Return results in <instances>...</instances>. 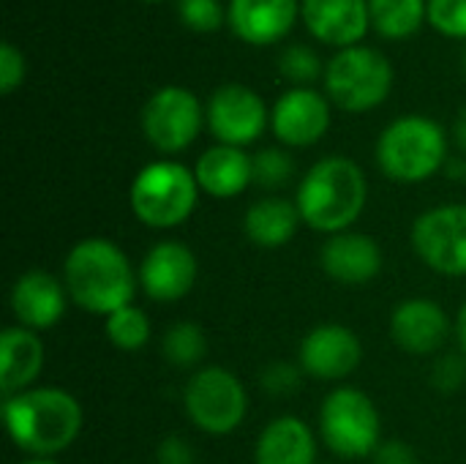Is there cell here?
Instances as JSON below:
<instances>
[{
  "mask_svg": "<svg viewBox=\"0 0 466 464\" xmlns=\"http://www.w3.org/2000/svg\"><path fill=\"white\" fill-rule=\"evenodd\" d=\"M279 68L281 74L289 79V82H298V88L314 82L319 74H322V63H319V55L306 46V44H292L281 52L279 57Z\"/></svg>",
  "mask_w": 466,
  "mask_h": 464,
  "instance_id": "28",
  "label": "cell"
},
{
  "mask_svg": "<svg viewBox=\"0 0 466 464\" xmlns=\"http://www.w3.org/2000/svg\"><path fill=\"white\" fill-rule=\"evenodd\" d=\"M44 366V342L35 331L11 325L0 336V391L14 397L27 391Z\"/></svg>",
  "mask_w": 466,
  "mask_h": 464,
  "instance_id": "21",
  "label": "cell"
},
{
  "mask_svg": "<svg viewBox=\"0 0 466 464\" xmlns=\"http://www.w3.org/2000/svg\"><path fill=\"white\" fill-rule=\"evenodd\" d=\"M415 254L442 276H466V205H440L412 224Z\"/></svg>",
  "mask_w": 466,
  "mask_h": 464,
  "instance_id": "9",
  "label": "cell"
},
{
  "mask_svg": "<svg viewBox=\"0 0 466 464\" xmlns=\"http://www.w3.org/2000/svg\"><path fill=\"white\" fill-rule=\"evenodd\" d=\"M453 134H456V142H459V145L466 150V107L459 112V118H456Z\"/></svg>",
  "mask_w": 466,
  "mask_h": 464,
  "instance_id": "37",
  "label": "cell"
},
{
  "mask_svg": "<svg viewBox=\"0 0 466 464\" xmlns=\"http://www.w3.org/2000/svg\"><path fill=\"white\" fill-rule=\"evenodd\" d=\"M390 336L410 356H431L451 336V320L437 301L407 298L390 314Z\"/></svg>",
  "mask_w": 466,
  "mask_h": 464,
  "instance_id": "15",
  "label": "cell"
},
{
  "mask_svg": "<svg viewBox=\"0 0 466 464\" xmlns=\"http://www.w3.org/2000/svg\"><path fill=\"white\" fill-rule=\"evenodd\" d=\"M456 336H459V347H461V353L466 356V304L461 306L459 320H456Z\"/></svg>",
  "mask_w": 466,
  "mask_h": 464,
  "instance_id": "38",
  "label": "cell"
},
{
  "mask_svg": "<svg viewBox=\"0 0 466 464\" xmlns=\"http://www.w3.org/2000/svg\"><path fill=\"white\" fill-rule=\"evenodd\" d=\"M202 129L199 98L177 85L153 93L142 109V131L147 142L161 153L186 150Z\"/></svg>",
  "mask_w": 466,
  "mask_h": 464,
  "instance_id": "10",
  "label": "cell"
},
{
  "mask_svg": "<svg viewBox=\"0 0 466 464\" xmlns=\"http://www.w3.org/2000/svg\"><path fill=\"white\" fill-rule=\"evenodd\" d=\"M199 276L197 254L180 241L156 243L139 263V284L147 298L175 304L191 293Z\"/></svg>",
  "mask_w": 466,
  "mask_h": 464,
  "instance_id": "13",
  "label": "cell"
},
{
  "mask_svg": "<svg viewBox=\"0 0 466 464\" xmlns=\"http://www.w3.org/2000/svg\"><path fill=\"white\" fill-rule=\"evenodd\" d=\"M325 88L336 107L347 112H366L380 107L393 88V66L374 46H347L330 57L325 68Z\"/></svg>",
  "mask_w": 466,
  "mask_h": 464,
  "instance_id": "7",
  "label": "cell"
},
{
  "mask_svg": "<svg viewBox=\"0 0 466 464\" xmlns=\"http://www.w3.org/2000/svg\"><path fill=\"white\" fill-rule=\"evenodd\" d=\"M306 372L295 364L287 361H276L270 366H265V372L259 375V386L270 394V397H289L300 388V377Z\"/></svg>",
  "mask_w": 466,
  "mask_h": 464,
  "instance_id": "31",
  "label": "cell"
},
{
  "mask_svg": "<svg viewBox=\"0 0 466 464\" xmlns=\"http://www.w3.org/2000/svg\"><path fill=\"white\" fill-rule=\"evenodd\" d=\"M208 129L221 145L243 148L268 126V107L265 101L246 85H221L205 109Z\"/></svg>",
  "mask_w": 466,
  "mask_h": 464,
  "instance_id": "11",
  "label": "cell"
},
{
  "mask_svg": "<svg viewBox=\"0 0 466 464\" xmlns=\"http://www.w3.org/2000/svg\"><path fill=\"white\" fill-rule=\"evenodd\" d=\"M197 183L205 194L229 200L246 191L254 183V170H251V156L243 148L232 145H216L208 148L199 161H197Z\"/></svg>",
  "mask_w": 466,
  "mask_h": 464,
  "instance_id": "22",
  "label": "cell"
},
{
  "mask_svg": "<svg viewBox=\"0 0 466 464\" xmlns=\"http://www.w3.org/2000/svg\"><path fill=\"white\" fill-rule=\"evenodd\" d=\"M257 464H317V438L298 416L273 418L257 438Z\"/></svg>",
  "mask_w": 466,
  "mask_h": 464,
  "instance_id": "20",
  "label": "cell"
},
{
  "mask_svg": "<svg viewBox=\"0 0 466 464\" xmlns=\"http://www.w3.org/2000/svg\"><path fill=\"white\" fill-rule=\"evenodd\" d=\"M68 298L98 317L128 306L137 293V273L126 252L109 238H85L71 246L63 263Z\"/></svg>",
  "mask_w": 466,
  "mask_h": 464,
  "instance_id": "1",
  "label": "cell"
},
{
  "mask_svg": "<svg viewBox=\"0 0 466 464\" xmlns=\"http://www.w3.org/2000/svg\"><path fill=\"white\" fill-rule=\"evenodd\" d=\"M431 383L434 388H440L442 394H453L466 383V356L464 353H448L442 358H437L434 372H431Z\"/></svg>",
  "mask_w": 466,
  "mask_h": 464,
  "instance_id": "32",
  "label": "cell"
},
{
  "mask_svg": "<svg viewBox=\"0 0 466 464\" xmlns=\"http://www.w3.org/2000/svg\"><path fill=\"white\" fill-rule=\"evenodd\" d=\"M3 416L14 446L41 459L71 449L82 432V405L74 394L55 386L5 397Z\"/></svg>",
  "mask_w": 466,
  "mask_h": 464,
  "instance_id": "2",
  "label": "cell"
},
{
  "mask_svg": "<svg viewBox=\"0 0 466 464\" xmlns=\"http://www.w3.org/2000/svg\"><path fill=\"white\" fill-rule=\"evenodd\" d=\"M68 290L46 271H25L11 287V312L22 328L46 331L66 314Z\"/></svg>",
  "mask_w": 466,
  "mask_h": 464,
  "instance_id": "17",
  "label": "cell"
},
{
  "mask_svg": "<svg viewBox=\"0 0 466 464\" xmlns=\"http://www.w3.org/2000/svg\"><path fill=\"white\" fill-rule=\"evenodd\" d=\"M156 459L158 464H194V449L183 438H164Z\"/></svg>",
  "mask_w": 466,
  "mask_h": 464,
  "instance_id": "35",
  "label": "cell"
},
{
  "mask_svg": "<svg viewBox=\"0 0 466 464\" xmlns=\"http://www.w3.org/2000/svg\"><path fill=\"white\" fill-rule=\"evenodd\" d=\"M251 170H254V183L262 189H281L292 180L295 175V161L287 150L281 148H262L259 153L251 156Z\"/></svg>",
  "mask_w": 466,
  "mask_h": 464,
  "instance_id": "27",
  "label": "cell"
},
{
  "mask_svg": "<svg viewBox=\"0 0 466 464\" xmlns=\"http://www.w3.org/2000/svg\"><path fill=\"white\" fill-rule=\"evenodd\" d=\"M374 464H420L415 449L404 440H385L374 451Z\"/></svg>",
  "mask_w": 466,
  "mask_h": 464,
  "instance_id": "34",
  "label": "cell"
},
{
  "mask_svg": "<svg viewBox=\"0 0 466 464\" xmlns=\"http://www.w3.org/2000/svg\"><path fill=\"white\" fill-rule=\"evenodd\" d=\"M319 435L328 451L341 459L374 457L382 443L380 410L366 391L341 386L330 391L319 407Z\"/></svg>",
  "mask_w": 466,
  "mask_h": 464,
  "instance_id": "6",
  "label": "cell"
},
{
  "mask_svg": "<svg viewBox=\"0 0 466 464\" xmlns=\"http://www.w3.org/2000/svg\"><path fill=\"white\" fill-rule=\"evenodd\" d=\"M273 134L289 148H309L330 129V104L311 88H292L279 96L270 112Z\"/></svg>",
  "mask_w": 466,
  "mask_h": 464,
  "instance_id": "14",
  "label": "cell"
},
{
  "mask_svg": "<svg viewBox=\"0 0 466 464\" xmlns=\"http://www.w3.org/2000/svg\"><path fill=\"white\" fill-rule=\"evenodd\" d=\"M128 197L134 216L145 227L172 230L194 213L199 183L197 175L177 161H150L137 172Z\"/></svg>",
  "mask_w": 466,
  "mask_h": 464,
  "instance_id": "5",
  "label": "cell"
},
{
  "mask_svg": "<svg viewBox=\"0 0 466 464\" xmlns=\"http://www.w3.org/2000/svg\"><path fill=\"white\" fill-rule=\"evenodd\" d=\"M300 369L325 383L350 377L363 358L360 339L352 328L341 323H322L311 328L300 342Z\"/></svg>",
  "mask_w": 466,
  "mask_h": 464,
  "instance_id": "12",
  "label": "cell"
},
{
  "mask_svg": "<svg viewBox=\"0 0 466 464\" xmlns=\"http://www.w3.org/2000/svg\"><path fill=\"white\" fill-rule=\"evenodd\" d=\"M300 5V0H229L227 19L238 38L262 46L289 33Z\"/></svg>",
  "mask_w": 466,
  "mask_h": 464,
  "instance_id": "19",
  "label": "cell"
},
{
  "mask_svg": "<svg viewBox=\"0 0 466 464\" xmlns=\"http://www.w3.org/2000/svg\"><path fill=\"white\" fill-rule=\"evenodd\" d=\"M177 14L197 33H210L224 19L221 0H177Z\"/></svg>",
  "mask_w": 466,
  "mask_h": 464,
  "instance_id": "30",
  "label": "cell"
},
{
  "mask_svg": "<svg viewBox=\"0 0 466 464\" xmlns=\"http://www.w3.org/2000/svg\"><path fill=\"white\" fill-rule=\"evenodd\" d=\"M426 16L445 36H466V0H429Z\"/></svg>",
  "mask_w": 466,
  "mask_h": 464,
  "instance_id": "29",
  "label": "cell"
},
{
  "mask_svg": "<svg viewBox=\"0 0 466 464\" xmlns=\"http://www.w3.org/2000/svg\"><path fill=\"white\" fill-rule=\"evenodd\" d=\"M442 170H445L448 178H453V180H466V159H453V156H448V161H445Z\"/></svg>",
  "mask_w": 466,
  "mask_h": 464,
  "instance_id": "36",
  "label": "cell"
},
{
  "mask_svg": "<svg viewBox=\"0 0 466 464\" xmlns=\"http://www.w3.org/2000/svg\"><path fill=\"white\" fill-rule=\"evenodd\" d=\"M22 79H25V57L14 44L3 41L0 44V93L5 96L14 93L22 85Z\"/></svg>",
  "mask_w": 466,
  "mask_h": 464,
  "instance_id": "33",
  "label": "cell"
},
{
  "mask_svg": "<svg viewBox=\"0 0 466 464\" xmlns=\"http://www.w3.org/2000/svg\"><path fill=\"white\" fill-rule=\"evenodd\" d=\"M319 265L333 282L347 287H360L380 276L382 249L371 235L352 232V230L336 232L325 241L319 252Z\"/></svg>",
  "mask_w": 466,
  "mask_h": 464,
  "instance_id": "16",
  "label": "cell"
},
{
  "mask_svg": "<svg viewBox=\"0 0 466 464\" xmlns=\"http://www.w3.org/2000/svg\"><path fill=\"white\" fill-rule=\"evenodd\" d=\"M448 161V137L426 115L393 120L377 139V164L396 183H423Z\"/></svg>",
  "mask_w": 466,
  "mask_h": 464,
  "instance_id": "4",
  "label": "cell"
},
{
  "mask_svg": "<svg viewBox=\"0 0 466 464\" xmlns=\"http://www.w3.org/2000/svg\"><path fill=\"white\" fill-rule=\"evenodd\" d=\"M161 353L164 358L177 366V369H191L197 366L205 356H208V339L205 331L197 323H175L167 328L164 339H161Z\"/></svg>",
  "mask_w": 466,
  "mask_h": 464,
  "instance_id": "25",
  "label": "cell"
},
{
  "mask_svg": "<svg viewBox=\"0 0 466 464\" xmlns=\"http://www.w3.org/2000/svg\"><path fill=\"white\" fill-rule=\"evenodd\" d=\"M366 197L369 183L363 170L347 156H325L300 180L295 205L311 230L336 235L360 219Z\"/></svg>",
  "mask_w": 466,
  "mask_h": 464,
  "instance_id": "3",
  "label": "cell"
},
{
  "mask_svg": "<svg viewBox=\"0 0 466 464\" xmlns=\"http://www.w3.org/2000/svg\"><path fill=\"white\" fill-rule=\"evenodd\" d=\"M369 11H371V25L385 36V38H410L426 11H429V0H369Z\"/></svg>",
  "mask_w": 466,
  "mask_h": 464,
  "instance_id": "24",
  "label": "cell"
},
{
  "mask_svg": "<svg viewBox=\"0 0 466 464\" xmlns=\"http://www.w3.org/2000/svg\"><path fill=\"white\" fill-rule=\"evenodd\" d=\"M104 331H106V339L123 350V353H137L142 350L147 342H150V317L137 309L134 304L112 312L109 317H104Z\"/></svg>",
  "mask_w": 466,
  "mask_h": 464,
  "instance_id": "26",
  "label": "cell"
},
{
  "mask_svg": "<svg viewBox=\"0 0 466 464\" xmlns=\"http://www.w3.org/2000/svg\"><path fill=\"white\" fill-rule=\"evenodd\" d=\"M183 407L188 421L205 435H232L248 413L246 386L224 366H205L194 372L183 388Z\"/></svg>",
  "mask_w": 466,
  "mask_h": 464,
  "instance_id": "8",
  "label": "cell"
},
{
  "mask_svg": "<svg viewBox=\"0 0 466 464\" xmlns=\"http://www.w3.org/2000/svg\"><path fill=\"white\" fill-rule=\"evenodd\" d=\"M300 222L303 219H300V211L295 202H289L284 197H262V200L248 205L246 219H243V230L254 246L281 249L295 238Z\"/></svg>",
  "mask_w": 466,
  "mask_h": 464,
  "instance_id": "23",
  "label": "cell"
},
{
  "mask_svg": "<svg viewBox=\"0 0 466 464\" xmlns=\"http://www.w3.org/2000/svg\"><path fill=\"white\" fill-rule=\"evenodd\" d=\"M300 14L319 41L344 49L355 46L371 25L369 0H303Z\"/></svg>",
  "mask_w": 466,
  "mask_h": 464,
  "instance_id": "18",
  "label": "cell"
},
{
  "mask_svg": "<svg viewBox=\"0 0 466 464\" xmlns=\"http://www.w3.org/2000/svg\"><path fill=\"white\" fill-rule=\"evenodd\" d=\"M19 464H57L55 459H41V457H33V459H27V462H19Z\"/></svg>",
  "mask_w": 466,
  "mask_h": 464,
  "instance_id": "39",
  "label": "cell"
}]
</instances>
